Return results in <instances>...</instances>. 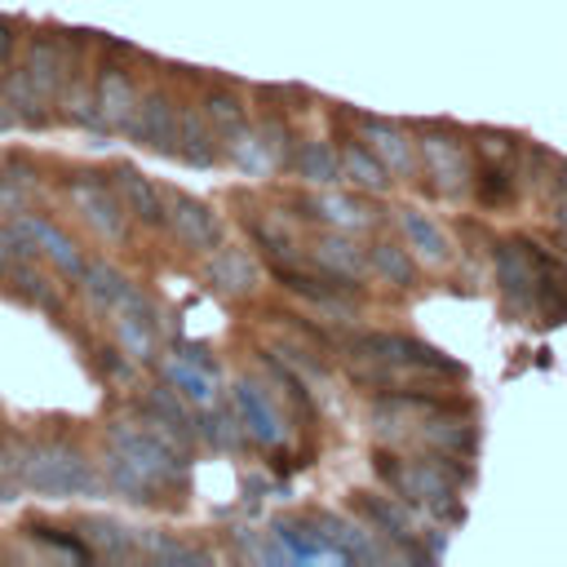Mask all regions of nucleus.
Segmentation results:
<instances>
[{"label": "nucleus", "instance_id": "1", "mask_svg": "<svg viewBox=\"0 0 567 567\" xmlns=\"http://www.w3.org/2000/svg\"><path fill=\"white\" fill-rule=\"evenodd\" d=\"M102 478L133 505H155L164 492H182L190 483V465L182 456V443L155 430L151 421H111Z\"/></svg>", "mask_w": 567, "mask_h": 567}, {"label": "nucleus", "instance_id": "12", "mask_svg": "<svg viewBox=\"0 0 567 567\" xmlns=\"http://www.w3.org/2000/svg\"><path fill=\"white\" fill-rule=\"evenodd\" d=\"M18 66H22V75L53 102V97H62V89H66V80H71V71H75V58L66 53V40H62V35H31Z\"/></svg>", "mask_w": 567, "mask_h": 567}, {"label": "nucleus", "instance_id": "6", "mask_svg": "<svg viewBox=\"0 0 567 567\" xmlns=\"http://www.w3.org/2000/svg\"><path fill=\"white\" fill-rule=\"evenodd\" d=\"M80 288H84V297L93 301V310H102V315H111V319H124V315H133V319H159V310H155V301L124 275V270H115L111 261H89L84 270H80Z\"/></svg>", "mask_w": 567, "mask_h": 567}, {"label": "nucleus", "instance_id": "2", "mask_svg": "<svg viewBox=\"0 0 567 567\" xmlns=\"http://www.w3.org/2000/svg\"><path fill=\"white\" fill-rule=\"evenodd\" d=\"M18 483H27L40 496H58V501L97 496L106 487V478L97 474V465L89 461V452L75 439H66V434L27 443L22 447V461H18Z\"/></svg>", "mask_w": 567, "mask_h": 567}, {"label": "nucleus", "instance_id": "38", "mask_svg": "<svg viewBox=\"0 0 567 567\" xmlns=\"http://www.w3.org/2000/svg\"><path fill=\"white\" fill-rule=\"evenodd\" d=\"M474 146H478L483 159H514V151H518V142L509 133H496V128H478Z\"/></svg>", "mask_w": 567, "mask_h": 567}, {"label": "nucleus", "instance_id": "39", "mask_svg": "<svg viewBox=\"0 0 567 567\" xmlns=\"http://www.w3.org/2000/svg\"><path fill=\"white\" fill-rule=\"evenodd\" d=\"M93 359H97V368H102L111 381H133V372L142 368V363H133V359H128L120 346H102Z\"/></svg>", "mask_w": 567, "mask_h": 567}, {"label": "nucleus", "instance_id": "10", "mask_svg": "<svg viewBox=\"0 0 567 567\" xmlns=\"http://www.w3.org/2000/svg\"><path fill=\"white\" fill-rule=\"evenodd\" d=\"M354 514L381 536V540H390V545H399V549H412L416 554V518H412V509H408V501L403 496H385V492H354ZM416 558H425V554H416Z\"/></svg>", "mask_w": 567, "mask_h": 567}, {"label": "nucleus", "instance_id": "30", "mask_svg": "<svg viewBox=\"0 0 567 567\" xmlns=\"http://www.w3.org/2000/svg\"><path fill=\"white\" fill-rule=\"evenodd\" d=\"M226 155H230V164H235L239 173H248V177H261V173L275 168V151H270L266 133H252V128H239L235 137H226Z\"/></svg>", "mask_w": 567, "mask_h": 567}, {"label": "nucleus", "instance_id": "20", "mask_svg": "<svg viewBox=\"0 0 567 567\" xmlns=\"http://www.w3.org/2000/svg\"><path fill=\"white\" fill-rule=\"evenodd\" d=\"M394 226H399V235H403V244L412 248V257L416 261H425V266H443L447 257H452V239L443 235V226L439 221H430L421 208H399L394 213Z\"/></svg>", "mask_w": 567, "mask_h": 567}, {"label": "nucleus", "instance_id": "24", "mask_svg": "<svg viewBox=\"0 0 567 567\" xmlns=\"http://www.w3.org/2000/svg\"><path fill=\"white\" fill-rule=\"evenodd\" d=\"M292 173H297L301 182H310V186H337V182L346 177V164H341V151H337V146L310 137V142H301V146L292 151Z\"/></svg>", "mask_w": 567, "mask_h": 567}, {"label": "nucleus", "instance_id": "44", "mask_svg": "<svg viewBox=\"0 0 567 567\" xmlns=\"http://www.w3.org/2000/svg\"><path fill=\"white\" fill-rule=\"evenodd\" d=\"M0 470H4V461H0Z\"/></svg>", "mask_w": 567, "mask_h": 567}, {"label": "nucleus", "instance_id": "28", "mask_svg": "<svg viewBox=\"0 0 567 567\" xmlns=\"http://www.w3.org/2000/svg\"><path fill=\"white\" fill-rule=\"evenodd\" d=\"M0 93H4V102L13 106L18 124H27V128H44V124H49V97L22 75V66H13V71L0 80Z\"/></svg>", "mask_w": 567, "mask_h": 567}, {"label": "nucleus", "instance_id": "19", "mask_svg": "<svg viewBox=\"0 0 567 567\" xmlns=\"http://www.w3.org/2000/svg\"><path fill=\"white\" fill-rule=\"evenodd\" d=\"M106 177H111L115 195L124 199L128 217H137L142 226H164V190H155L151 177H142L133 164H115Z\"/></svg>", "mask_w": 567, "mask_h": 567}, {"label": "nucleus", "instance_id": "41", "mask_svg": "<svg viewBox=\"0 0 567 567\" xmlns=\"http://www.w3.org/2000/svg\"><path fill=\"white\" fill-rule=\"evenodd\" d=\"M13 44H18V27H13L9 18H0V71H4L9 58H13Z\"/></svg>", "mask_w": 567, "mask_h": 567}, {"label": "nucleus", "instance_id": "37", "mask_svg": "<svg viewBox=\"0 0 567 567\" xmlns=\"http://www.w3.org/2000/svg\"><path fill=\"white\" fill-rule=\"evenodd\" d=\"M9 270H13V284H18V292H22V297H31V301H40V306L58 310V292L49 288V279H44L40 270H31L27 261H13Z\"/></svg>", "mask_w": 567, "mask_h": 567}, {"label": "nucleus", "instance_id": "35", "mask_svg": "<svg viewBox=\"0 0 567 567\" xmlns=\"http://www.w3.org/2000/svg\"><path fill=\"white\" fill-rule=\"evenodd\" d=\"M111 337H115V346H120L133 363H151V359H155V323H151V319H133V315L111 319Z\"/></svg>", "mask_w": 567, "mask_h": 567}, {"label": "nucleus", "instance_id": "21", "mask_svg": "<svg viewBox=\"0 0 567 567\" xmlns=\"http://www.w3.org/2000/svg\"><path fill=\"white\" fill-rule=\"evenodd\" d=\"M142 408H146V421H151L155 430H164L168 439H177L182 447H186V439H195V416H190V408L182 403V390H177V385H155Z\"/></svg>", "mask_w": 567, "mask_h": 567}, {"label": "nucleus", "instance_id": "7", "mask_svg": "<svg viewBox=\"0 0 567 567\" xmlns=\"http://www.w3.org/2000/svg\"><path fill=\"white\" fill-rule=\"evenodd\" d=\"M416 146H421V168H425V177H430V186H434L439 195H461V190L474 186L470 151H465V142H461L452 128L430 124V128L416 137Z\"/></svg>", "mask_w": 567, "mask_h": 567}, {"label": "nucleus", "instance_id": "26", "mask_svg": "<svg viewBox=\"0 0 567 567\" xmlns=\"http://www.w3.org/2000/svg\"><path fill=\"white\" fill-rule=\"evenodd\" d=\"M80 536H84V540H89V549H93V554H102V558H142V554H137V532H133V527H124L120 518L93 514V518H84V523H80Z\"/></svg>", "mask_w": 567, "mask_h": 567}, {"label": "nucleus", "instance_id": "33", "mask_svg": "<svg viewBox=\"0 0 567 567\" xmlns=\"http://www.w3.org/2000/svg\"><path fill=\"white\" fill-rule=\"evenodd\" d=\"M137 554L159 563V567H190V563H208L204 549L186 545V540H173L164 532H137Z\"/></svg>", "mask_w": 567, "mask_h": 567}, {"label": "nucleus", "instance_id": "18", "mask_svg": "<svg viewBox=\"0 0 567 567\" xmlns=\"http://www.w3.org/2000/svg\"><path fill=\"white\" fill-rule=\"evenodd\" d=\"M315 523L346 563H385L390 558V549L381 545V536L368 523H350V518H337V514H319Z\"/></svg>", "mask_w": 567, "mask_h": 567}, {"label": "nucleus", "instance_id": "43", "mask_svg": "<svg viewBox=\"0 0 567 567\" xmlns=\"http://www.w3.org/2000/svg\"><path fill=\"white\" fill-rule=\"evenodd\" d=\"M18 124V115H13V106L4 102V93H0V128H13Z\"/></svg>", "mask_w": 567, "mask_h": 567}, {"label": "nucleus", "instance_id": "16", "mask_svg": "<svg viewBox=\"0 0 567 567\" xmlns=\"http://www.w3.org/2000/svg\"><path fill=\"white\" fill-rule=\"evenodd\" d=\"M204 284H208L213 292L239 301V297H252V292H257L261 270H257V261H252L244 248H235V244H217V248L208 252V261H204Z\"/></svg>", "mask_w": 567, "mask_h": 567}, {"label": "nucleus", "instance_id": "27", "mask_svg": "<svg viewBox=\"0 0 567 567\" xmlns=\"http://www.w3.org/2000/svg\"><path fill=\"white\" fill-rule=\"evenodd\" d=\"M368 275H377L381 284L390 288H412L416 284V257L408 244H390V239H377L368 248Z\"/></svg>", "mask_w": 567, "mask_h": 567}, {"label": "nucleus", "instance_id": "8", "mask_svg": "<svg viewBox=\"0 0 567 567\" xmlns=\"http://www.w3.org/2000/svg\"><path fill=\"white\" fill-rule=\"evenodd\" d=\"M66 195H71V204L80 208V217L89 221L93 235H102V239H124V230H128V208H124V199L115 195L111 177H102V173H75V177L66 182Z\"/></svg>", "mask_w": 567, "mask_h": 567}, {"label": "nucleus", "instance_id": "14", "mask_svg": "<svg viewBox=\"0 0 567 567\" xmlns=\"http://www.w3.org/2000/svg\"><path fill=\"white\" fill-rule=\"evenodd\" d=\"M230 408H235V416H239V425H244L248 439H257V443H266V447H279V443L288 439V425H284L275 399H270L257 381H235Z\"/></svg>", "mask_w": 567, "mask_h": 567}, {"label": "nucleus", "instance_id": "34", "mask_svg": "<svg viewBox=\"0 0 567 567\" xmlns=\"http://www.w3.org/2000/svg\"><path fill=\"white\" fill-rule=\"evenodd\" d=\"M204 115H208V124L217 128L221 142L235 137L239 128H248V111H244L239 93H230V89H208L204 93Z\"/></svg>", "mask_w": 567, "mask_h": 567}, {"label": "nucleus", "instance_id": "9", "mask_svg": "<svg viewBox=\"0 0 567 567\" xmlns=\"http://www.w3.org/2000/svg\"><path fill=\"white\" fill-rule=\"evenodd\" d=\"M164 226L177 235V244H186L190 252H213L217 244H226V226H221V217L204 204V199H195V195H186V190H164Z\"/></svg>", "mask_w": 567, "mask_h": 567}, {"label": "nucleus", "instance_id": "32", "mask_svg": "<svg viewBox=\"0 0 567 567\" xmlns=\"http://www.w3.org/2000/svg\"><path fill=\"white\" fill-rule=\"evenodd\" d=\"M474 195H478L487 208L514 204V195H518V168H514V159H487V164L478 168Z\"/></svg>", "mask_w": 567, "mask_h": 567}, {"label": "nucleus", "instance_id": "31", "mask_svg": "<svg viewBox=\"0 0 567 567\" xmlns=\"http://www.w3.org/2000/svg\"><path fill=\"white\" fill-rule=\"evenodd\" d=\"M341 164H346V182H354L359 190H372V195H381L385 186H390V168L368 151V142H350V146H341Z\"/></svg>", "mask_w": 567, "mask_h": 567}, {"label": "nucleus", "instance_id": "23", "mask_svg": "<svg viewBox=\"0 0 567 567\" xmlns=\"http://www.w3.org/2000/svg\"><path fill=\"white\" fill-rule=\"evenodd\" d=\"M164 377H168V385L182 390L186 403H199V408H213V403H217V377H213L208 363L186 359V354L177 350V354L164 359Z\"/></svg>", "mask_w": 567, "mask_h": 567}, {"label": "nucleus", "instance_id": "4", "mask_svg": "<svg viewBox=\"0 0 567 567\" xmlns=\"http://www.w3.org/2000/svg\"><path fill=\"white\" fill-rule=\"evenodd\" d=\"M354 350L363 359H372L377 368H385V372L368 377V385L377 381L381 390H385V381H403L408 372H421V377H443V372L447 377H461L465 372L443 350H434V346H425L416 337H403V332H368V337H354Z\"/></svg>", "mask_w": 567, "mask_h": 567}, {"label": "nucleus", "instance_id": "42", "mask_svg": "<svg viewBox=\"0 0 567 567\" xmlns=\"http://www.w3.org/2000/svg\"><path fill=\"white\" fill-rule=\"evenodd\" d=\"M549 217H554V226H558V230H567V190H563V195H554V213H549Z\"/></svg>", "mask_w": 567, "mask_h": 567}, {"label": "nucleus", "instance_id": "11", "mask_svg": "<svg viewBox=\"0 0 567 567\" xmlns=\"http://www.w3.org/2000/svg\"><path fill=\"white\" fill-rule=\"evenodd\" d=\"M261 558H279V563H346L332 540L319 532V523H297V518H275L270 523V549L261 545Z\"/></svg>", "mask_w": 567, "mask_h": 567}, {"label": "nucleus", "instance_id": "17", "mask_svg": "<svg viewBox=\"0 0 567 567\" xmlns=\"http://www.w3.org/2000/svg\"><path fill=\"white\" fill-rule=\"evenodd\" d=\"M359 133H363V142H368V151L390 168V173H416V137L403 128V124H394V120H377V115H368L363 124H359Z\"/></svg>", "mask_w": 567, "mask_h": 567}, {"label": "nucleus", "instance_id": "36", "mask_svg": "<svg viewBox=\"0 0 567 567\" xmlns=\"http://www.w3.org/2000/svg\"><path fill=\"white\" fill-rule=\"evenodd\" d=\"M195 439H204L217 452H235V447H244V425H239L235 408H221V412H208L204 421H195Z\"/></svg>", "mask_w": 567, "mask_h": 567}, {"label": "nucleus", "instance_id": "22", "mask_svg": "<svg viewBox=\"0 0 567 567\" xmlns=\"http://www.w3.org/2000/svg\"><path fill=\"white\" fill-rule=\"evenodd\" d=\"M177 155H182L186 164H195V168H213V164H217L221 146H217V128L208 124L204 106H199V111H195V106L182 111V124H177Z\"/></svg>", "mask_w": 567, "mask_h": 567}, {"label": "nucleus", "instance_id": "3", "mask_svg": "<svg viewBox=\"0 0 567 567\" xmlns=\"http://www.w3.org/2000/svg\"><path fill=\"white\" fill-rule=\"evenodd\" d=\"M461 456L452 452H430V456H390V452H377V474L408 501V505H421L430 514H461L456 509V483L470 478L465 465H452Z\"/></svg>", "mask_w": 567, "mask_h": 567}, {"label": "nucleus", "instance_id": "25", "mask_svg": "<svg viewBox=\"0 0 567 567\" xmlns=\"http://www.w3.org/2000/svg\"><path fill=\"white\" fill-rule=\"evenodd\" d=\"M315 266L319 270H328V275H337V279H359V275H368V248H359V244H350L341 230L337 235H319L315 239Z\"/></svg>", "mask_w": 567, "mask_h": 567}, {"label": "nucleus", "instance_id": "29", "mask_svg": "<svg viewBox=\"0 0 567 567\" xmlns=\"http://www.w3.org/2000/svg\"><path fill=\"white\" fill-rule=\"evenodd\" d=\"M310 217H319V221H328L337 230H363V226H372V213L354 195H341V190H319L310 199Z\"/></svg>", "mask_w": 567, "mask_h": 567}, {"label": "nucleus", "instance_id": "15", "mask_svg": "<svg viewBox=\"0 0 567 567\" xmlns=\"http://www.w3.org/2000/svg\"><path fill=\"white\" fill-rule=\"evenodd\" d=\"M137 102H142V93L133 89L128 71H120V66H102L97 71V80H93V111H97L102 128L128 133V124L137 115Z\"/></svg>", "mask_w": 567, "mask_h": 567}, {"label": "nucleus", "instance_id": "40", "mask_svg": "<svg viewBox=\"0 0 567 567\" xmlns=\"http://www.w3.org/2000/svg\"><path fill=\"white\" fill-rule=\"evenodd\" d=\"M18 257H22V244L13 239V230H9V226H0V270H9Z\"/></svg>", "mask_w": 567, "mask_h": 567}, {"label": "nucleus", "instance_id": "5", "mask_svg": "<svg viewBox=\"0 0 567 567\" xmlns=\"http://www.w3.org/2000/svg\"><path fill=\"white\" fill-rule=\"evenodd\" d=\"M4 226H9V230H13V239L22 244V257H44L58 275L80 279V270L89 266L84 248H80L62 226H53V221H49V217H40V213H22V208H18Z\"/></svg>", "mask_w": 567, "mask_h": 567}, {"label": "nucleus", "instance_id": "13", "mask_svg": "<svg viewBox=\"0 0 567 567\" xmlns=\"http://www.w3.org/2000/svg\"><path fill=\"white\" fill-rule=\"evenodd\" d=\"M177 124H182V111L173 106V97L164 89H151L142 93L137 102V115L128 124V137L146 151H159V155H173L177 151Z\"/></svg>", "mask_w": 567, "mask_h": 567}]
</instances>
